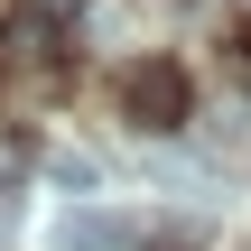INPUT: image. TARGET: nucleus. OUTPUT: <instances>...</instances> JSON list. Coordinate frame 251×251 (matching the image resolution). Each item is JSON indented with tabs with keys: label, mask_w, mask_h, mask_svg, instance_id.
I'll use <instances>...</instances> for the list:
<instances>
[{
	"label": "nucleus",
	"mask_w": 251,
	"mask_h": 251,
	"mask_svg": "<svg viewBox=\"0 0 251 251\" xmlns=\"http://www.w3.org/2000/svg\"><path fill=\"white\" fill-rule=\"evenodd\" d=\"M186 102H196V93H186V65H177V56H140V65L121 75V112H130L140 130H177Z\"/></svg>",
	"instance_id": "nucleus-1"
},
{
	"label": "nucleus",
	"mask_w": 251,
	"mask_h": 251,
	"mask_svg": "<svg viewBox=\"0 0 251 251\" xmlns=\"http://www.w3.org/2000/svg\"><path fill=\"white\" fill-rule=\"evenodd\" d=\"M47 251H130V214L112 205H65L47 224Z\"/></svg>",
	"instance_id": "nucleus-2"
},
{
	"label": "nucleus",
	"mask_w": 251,
	"mask_h": 251,
	"mask_svg": "<svg viewBox=\"0 0 251 251\" xmlns=\"http://www.w3.org/2000/svg\"><path fill=\"white\" fill-rule=\"evenodd\" d=\"M242 75H251V47H242Z\"/></svg>",
	"instance_id": "nucleus-3"
}]
</instances>
